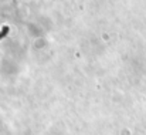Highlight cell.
Instances as JSON below:
<instances>
[{"instance_id":"cell-1","label":"cell","mask_w":146,"mask_h":135,"mask_svg":"<svg viewBox=\"0 0 146 135\" xmlns=\"http://www.w3.org/2000/svg\"><path fill=\"white\" fill-rule=\"evenodd\" d=\"M9 30H10V29H9V26H4V27H3V29L0 30V40H1V39H4V37L7 36Z\"/></svg>"}]
</instances>
